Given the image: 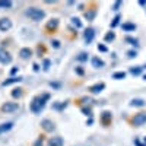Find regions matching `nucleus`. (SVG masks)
<instances>
[{"mask_svg": "<svg viewBox=\"0 0 146 146\" xmlns=\"http://www.w3.org/2000/svg\"><path fill=\"white\" fill-rule=\"evenodd\" d=\"M50 100V94H42V95H36L34 96V100L29 104V108L34 114H38L42 111V108L45 107V102Z\"/></svg>", "mask_w": 146, "mask_h": 146, "instance_id": "obj_1", "label": "nucleus"}, {"mask_svg": "<svg viewBox=\"0 0 146 146\" xmlns=\"http://www.w3.org/2000/svg\"><path fill=\"white\" fill-rule=\"evenodd\" d=\"M27 16L35 22H38V21H42L45 18V12L41 9V7H36V6H29L27 9Z\"/></svg>", "mask_w": 146, "mask_h": 146, "instance_id": "obj_2", "label": "nucleus"}, {"mask_svg": "<svg viewBox=\"0 0 146 146\" xmlns=\"http://www.w3.org/2000/svg\"><path fill=\"white\" fill-rule=\"evenodd\" d=\"M0 110H2L3 113H6V114H10V113H15V111H18V110H19V104H18V102L7 101V102H5L2 107H0Z\"/></svg>", "mask_w": 146, "mask_h": 146, "instance_id": "obj_3", "label": "nucleus"}, {"mask_svg": "<svg viewBox=\"0 0 146 146\" xmlns=\"http://www.w3.org/2000/svg\"><path fill=\"white\" fill-rule=\"evenodd\" d=\"M131 124L135 126V127H140L143 124H146V113H137L135 114V117L131 118Z\"/></svg>", "mask_w": 146, "mask_h": 146, "instance_id": "obj_4", "label": "nucleus"}, {"mask_svg": "<svg viewBox=\"0 0 146 146\" xmlns=\"http://www.w3.org/2000/svg\"><path fill=\"white\" fill-rule=\"evenodd\" d=\"M41 127H42V130H44L45 133H51V131H54V130H56V124H54V121H53V120H50V118H44V120L41 121Z\"/></svg>", "mask_w": 146, "mask_h": 146, "instance_id": "obj_5", "label": "nucleus"}, {"mask_svg": "<svg viewBox=\"0 0 146 146\" xmlns=\"http://www.w3.org/2000/svg\"><path fill=\"white\" fill-rule=\"evenodd\" d=\"M0 63H2V64H9V63H12V56H10V53L6 51L5 48H2V47H0Z\"/></svg>", "mask_w": 146, "mask_h": 146, "instance_id": "obj_6", "label": "nucleus"}, {"mask_svg": "<svg viewBox=\"0 0 146 146\" xmlns=\"http://www.w3.org/2000/svg\"><path fill=\"white\" fill-rule=\"evenodd\" d=\"M58 19L57 18H53V19H50L47 22V25H45V31H47V34H50V32H54L57 28H58Z\"/></svg>", "mask_w": 146, "mask_h": 146, "instance_id": "obj_7", "label": "nucleus"}, {"mask_svg": "<svg viewBox=\"0 0 146 146\" xmlns=\"http://www.w3.org/2000/svg\"><path fill=\"white\" fill-rule=\"evenodd\" d=\"M101 123H102V126L108 127L110 124L113 123V113L111 111H104L101 114Z\"/></svg>", "mask_w": 146, "mask_h": 146, "instance_id": "obj_8", "label": "nucleus"}, {"mask_svg": "<svg viewBox=\"0 0 146 146\" xmlns=\"http://www.w3.org/2000/svg\"><path fill=\"white\" fill-rule=\"evenodd\" d=\"M12 28V21L10 18H0V31L6 32Z\"/></svg>", "mask_w": 146, "mask_h": 146, "instance_id": "obj_9", "label": "nucleus"}, {"mask_svg": "<svg viewBox=\"0 0 146 146\" xmlns=\"http://www.w3.org/2000/svg\"><path fill=\"white\" fill-rule=\"evenodd\" d=\"M19 57L22 58V60H28V58H31L32 57V50L29 47H23V48H21L19 50Z\"/></svg>", "mask_w": 146, "mask_h": 146, "instance_id": "obj_10", "label": "nucleus"}, {"mask_svg": "<svg viewBox=\"0 0 146 146\" xmlns=\"http://www.w3.org/2000/svg\"><path fill=\"white\" fill-rule=\"evenodd\" d=\"M94 36H95V31H94V28H88L86 31H85V34H83L85 42H86V44H91L92 40H94Z\"/></svg>", "mask_w": 146, "mask_h": 146, "instance_id": "obj_11", "label": "nucleus"}, {"mask_svg": "<svg viewBox=\"0 0 146 146\" xmlns=\"http://www.w3.org/2000/svg\"><path fill=\"white\" fill-rule=\"evenodd\" d=\"M63 137H60V136H54V137H51L50 140H48V143H47V146H63Z\"/></svg>", "mask_w": 146, "mask_h": 146, "instance_id": "obj_12", "label": "nucleus"}, {"mask_svg": "<svg viewBox=\"0 0 146 146\" xmlns=\"http://www.w3.org/2000/svg\"><path fill=\"white\" fill-rule=\"evenodd\" d=\"M104 88H105V83L101 82V83H95V85H92V86H89V91L92 94H100V92L104 91Z\"/></svg>", "mask_w": 146, "mask_h": 146, "instance_id": "obj_13", "label": "nucleus"}, {"mask_svg": "<svg viewBox=\"0 0 146 146\" xmlns=\"http://www.w3.org/2000/svg\"><path fill=\"white\" fill-rule=\"evenodd\" d=\"M22 80V78H16V76H12V78H9V79H6V80H3V86H9V85H13V83H19Z\"/></svg>", "mask_w": 146, "mask_h": 146, "instance_id": "obj_14", "label": "nucleus"}, {"mask_svg": "<svg viewBox=\"0 0 146 146\" xmlns=\"http://www.w3.org/2000/svg\"><path fill=\"white\" fill-rule=\"evenodd\" d=\"M104 60H101L100 57H92V66L95 67V69H101V67H104Z\"/></svg>", "mask_w": 146, "mask_h": 146, "instance_id": "obj_15", "label": "nucleus"}, {"mask_svg": "<svg viewBox=\"0 0 146 146\" xmlns=\"http://www.w3.org/2000/svg\"><path fill=\"white\" fill-rule=\"evenodd\" d=\"M12 127H13V123H12V121H7V123L0 124V135H2V133L9 131V130H12Z\"/></svg>", "mask_w": 146, "mask_h": 146, "instance_id": "obj_16", "label": "nucleus"}, {"mask_svg": "<svg viewBox=\"0 0 146 146\" xmlns=\"http://www.w3.org/2000/svg\"><path fill=\"white\" fill-rule=\"evenodd\" d=\"M96 16V9H88L85 12V18L88 21H94V18Z\"/></svg>", "mask_w": 146, "mask_h": 146, "instance_id": "obj_17", "label": "nucleus"}, {"mask_svg": "<svg viewBox=\"0 0 146 146\" xmlns=\"http://www.w3.org/2000/svg\"><path fill=\"white\" fill-rule=\"evenodd\" d=\"M121 28H123V31H126V32H130V31L136 29V25H135V23H131V22H126V23L121 25Z\"/></svg>", "mask_w": 146, "mask_h": 146, "instance_id": "obj_18", "label": "nucleus"}, {"mask_svg": "<svg viewBox=\"0 0 146 146\" xmlns=\"http://www.w3.org/2000/svg\"><path fill=\"white\" fill-rule=\"evenodd\" d=\"M130 105H131V107H145V105H146V102H145L143 100H139V98H136V100H131Z\"/></svg>", "mask_w": 146, "mask_h": 146, "instance_id": "obj_19", "label": "nucleus"}, {"mask_svg": "<svg viewBox=\"0 0 146 146\" xmlns=\"http://www.w3.org/2000/svg\"><path fill=\"white\" fill-rule=\"evenodd\" d=\"M10 94H12V96H13V98H21V96L23 95V89H22V88H15Z\"/></svg>", "mask_w": 146, "mask_h": 146, "instance_id": "obj_20", "label": "nucleus"}, {"mask_svg": "<svg viewBox=\"0 0 146 146\" xmlns=\"http://www.w3.org/2000/svg\"><path fill=\"white\" fill-rule=\"evenodd\" d=\"M124 78H126V73L124 72H115L114 75H113V79H117V80L124 79Z\"/></svg>", "mask_w": 146, "mask_h": 146, "instance_id": "obj_21", "label": "nucleus"}, {"mask_svg": "<svg viewBox=\"0 0 146 146\" xmlns=\"http://www.w3.org/2000/svg\"><path fill=\"white\" fill-rule=\"evenodd\" d=\"M88 53H80L79 56H76V60H78V62H86V60H88Z\"/></svg>", "mask_w": 146, "mask_h": 146, "instance_id": "obj_22", "label": "nucleus"}, {"mask_svg": "<svg viewBox=\"0 0 146 146\" xmlns=\"http://www.w3.org/2000/svg\"><path fill=\"white\" fill-rule=\"evenodd\" d=\"M142 69H143V67H140V66L131 67V69H130V73H131V75H135V76H137V75H140V73H142Z\"/></svg>", "mask_w": 146, "mask_h": 146, "instance_id": "obj_23", "label": "nucleus"}, {"mask_svg": "<svg viewBox=\"0 0 146 146\" xmlns=\"http://www.w3.org/2000/svg\"><path fill=\"white\" fill-rule=\"evenodd\" d=\"M44 135H41V136H38V139H36V142L34 143V146H42L44 145Z\"/></svg>", "mask_w": 146, "mask_h": 146, "instance_id": "obj_24", "label": "nucleus"}, {"mask_svg": "<svg viewBox=\"0 0 146 146\" xmlns=\"http://www.w3.org/2000/svg\"><path fill=\"white\" fill-rule=\"evenodd\" d=\"M114 38H115V34H114V32H108V34L105 35V38H104V40H105L107 42H110V41H113Z\"/></svg>", "mask_w": 146, "mask_h": 146, "instance_id": "obj_25", "label": "nucleus"}, {"mask_svg": "<svg viewBox=\"0 0 146 146\" xmlns=\"http://www.w3.org/2000/svg\"><path fill=\"white\" fill-rule=\"evenodd\" d=\"M120 19H121V16H120V15H117V16L113 19V22H111V28H115V27L118 25V23H120Z\"/></svg>", "mask_w": 146, "mask_h": 146, "instance_id": "obj_26", "label": "nucleus"}, {"mask_svg": "<svg viewBox=\"0 0 146 146\" xmlns=\"http://www.w3.org/2000/svg\"><path fill=\"white\" fill-rule=\"evenodd\" d=\"M80 110H82V113H83L85 115H89V117L92 115V111H91V108H89V107H82Z\"/></svg>", "mask_w": 146, "mask_h": 146, "instance_id": "obj_27", "label": "nucleus"}, {"mask_svg": "<svg viewBox=\"0 0 146 146\" xmlns=\"http://www.w3.org/2000/svg\"><path fill=\"white\" fill-rule=\"evenodd\" d=\"M72 23H73L76 28H82V22H80L78 18H72Z\"/></svg>", "mask_w": 146, "mask_h": 146, "instance_id": "obj_28", "label": "nucleus"}, {"mask_svg": "<svg viewBox=\"0 0 146 146\" xmlns=\"http://www.w3.org/2000/svg\"><path fill=\"white\" fill-rule=\"evenodd\" d=\"M126 42H130L133 45H137V40L136 38H131V36H126Z\"/></svg>", "mask_w": 146, "mask_h": 146, "instance_id": "obj_29", "label": "nucleus"}, {"mask_svg": "<svg viewBox=\"0 0 146 146\" xmlns=\"http://www.w3.org/2000/svg\"><path fill=\"white\" fill-rule=\"evenodd\" d=\"M96 48H98V51H101V53H105V51H108V48H107L104 44H98V47H96Z\"/></svg>", "mask_w": 146, "mask_h": 146, "instance_id": "obj_30", "label": "nucleus"}, {"mask_svg": "<svg viewBox=\"0 0 146 146\" xmlns=\"http://www.w3.org/2000/svg\"><path fill=\"white\" fill-rule=\"evenodd\" d=\"M0 7H12V2H0Z\"/></svg>", "mask_w": 146, "mask_h": 146, "instance_id": "obj_31", "label": "nucleus"}, {"mask_svg": "<svg viewBox=\"0 0 146 146\" xmlns=\"http://www.w3.org/2000/svg\"><path fill=\"white\" fill-rule=\"evenodd\" d=\"M50 64H51V62H50L48 58H45V60H44V70H48V69H50Z\"/></svg>", "mask_w": 146, "mask_h": 146, "instance_id": "obj_32", "label": "nucleus"}, {"mask_svg": "<svg viewBox=\"0 0 146 146\" xmlns=\"http://www.w3.org/2000/svg\"><path fill=\"white\" fill-rule=\"evenodd\" d=\"M123 5V2H115L114 5H113V10H118V7Z\"/></svg>", "mask_w": 146, "mask_h": 146, "instance_id": "obj_33", "label": "nucleus"}, {"mask_svg": "<svg viewBox=\"0 0 146 146\" xmlns=\"http://www.w3.org/2000/svg\"><path fill=\"white\" fill-rule=\"evenodd\" d=\"M44 53H45V48L42 45H38V54H40L38 57H41V54H44Z\"/></svg>", "mask_w": 146, "mask_h": 146, "instance_id": "obj_34", "label": "nucleus"}, {"mask_svg": "<svg viewBox=\"0 0 146 146\" xmlns=\"http://www.w3.org/2000/svg\"><path fill=\"white\" fill-rule=\"evenodd\" d=\"M51 47H54V48H60V41H57V40L51 41Z\"/></svg>", "mask_w": 146, "mask_h": 146, "instance_id": "obj_35", "label": "nucleus"}, {"mask_svg": "<svg viewBox=\"0 0 146 146\" xmlns=\"http://www.w3.org/2000/svg\"><path fill=\"white\" fill-rule=\"evenodd\" d=\"M127 56H129V58H133V57H136V56H137V53L131 50V51H129V53H127Z\"/></svg>", "mask_w": 146, "mask_h": 146, "instance_id": "obj_36", "label": "nucleus"}, {"mask_svg": "<svg viewBox=\"0 0 146 146\" xmlns=\"http://www.w3.org/2000/svg\"><path fill=\"white\" fill-rule=\"evenodd\" d=\"M76 73H78V75H83V69L82 67H78L76 69Z\"/></svg>", "mask_w": 146, "mask_h": 146, "instance_id": "obj_37", "label": "nucleus"}, {"mask_svg": "<svg viewBox=\"0 0 146 146\" xmlns=\"http://www.w3.org/2000/svg\"><path fill=\"white\" fill-rule=\"evenodd\" d=\"M16 72H18V67H13V69H12V70H10V73H12V75H15V73H16Z\"/></svg>", "mask_w": 146, "mask_h": 146, "instance_id": "obj_38", "label": "nucleus"}, {"mask_svg": "<svg viewBox=\"0 0 146 146\" xmlns=\"http://www.w3.org/2000/svg\"><path fill=\"white\" fill-rule=\"evenodd\" d=\"M34 70L38 72V70H40V66H38V64H34Z\"/></svg>", "mask_w": 146, "mask_h": 146, "instance_id": "obj_39", "label": "nucleus"}, {"mask_svg": "<svg viewBox=\"0 0 146 146\" xmlns=\"http://www.w3.org/2000/svg\"><path fill=\"white\" fill-rule=\"evenodd\" d=\"M139 3H140L142 6H146V2H143V0H142V2H139Z\"/></svg>", "mask_w": 146, "mask_h": 146, "instance_id": "obj_40", "label": "nucleus"}, {"mask_svg": "<svg viewBox=\"0 0 146 146\" xmlns=\"http://www.w3.org/2000/svg\"><path fill=\"white\" fill-rule=\"evenodd\" d=\"M143 79H145V80H146V75H145V76H143Z\"/></svg>", "mask_w": 146, "mask_h": 146, "instance_id": "obj_41", "label": "nucleus"}, {"mask_svg": "<svg viewBox=\"0 0 146 146\" xmlns=\"http://www.w3.org/2000/svg\"><path fill=\"white\" fill-rule=\"evenodd\" d=\"M145 143H146V139H145Z\"/></svg>", "mask_w": 146, "mask_h": 146, "instance_id": "obj_42", "label": "nucleus"}]
</instances>
